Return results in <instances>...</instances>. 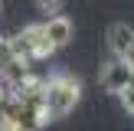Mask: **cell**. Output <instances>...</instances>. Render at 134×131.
Segmentation results:
<instances>
[{"instance_id":"obj_2","label":"cell","mask_w":134,"mask_h":131,"mask_svg":"<svg viewBox=\"0 0 134 131\" xmlns=\"http://www.w3.org/2000/svg\"><path fill=\"white\" fill-rule=\"evenodd\" d=\"M7 43H10V56L23 59V62H36V59H46V56L56 52L49 46V39H46V33H43V23L23 26V30H20L13 39H7Z\"/></svg>"},{"instance_id":"obj_1","label":"cell","mask_w":134,"mask_h":131,"mask_svg":"<svg viewBox=\"0 0 134 131\" xmlns=\"http://www.w3.org/2000/svg\"><path fill=\"white\" fill-rule=\"evenodd\" d=\"M79 98H82V82L69 72H59V75L46 79V111L49 118H65L69 111H75Z\"/></svg>"},{"instance_id":"obj_8","label":"cell","mask_w":134,"mask_h":131,"mask_svg":"<svg viewBox=\"0 0 134 131\" xmlns=\"http://www.w3.org/2000/svg\"><path fill=\"white\" fill-rule=\"evenodd\" d=\"M36 3L43 7V10H49V13H52V10H59V3H62V0H36Z\"/></svg>"},{"instance_id":"obj_4","label":"cell","mask_w":134,"mask_h":131,"mask_svg":"<svg viewBox=\"0 0 134 131\" xmlns=\"http://www.w3.org/2000/svg\"><path fill=\"white\" fill-rule=\"evenodd\" d=\"M43 33H46L52 49H62V46L72 43V20L69 17H49L43 23Z\"/></svg>"},{"instance_id":"obj_7","label":"cell","mask_w":134,"mask_h":131,"mask_svg":"<svg viewBox=\"0 0 134 131\" xmlns=\"http://www.w3.org/2000/svg\"><path fill=\"white\" fill-rule=\"evenodd\" d=\"M7 59H10V43H7V39L0 36V66H3Z\"/></svg>"},{"instance_id":"obj_5","label":"cell","mask_w":134,"mask_h":131,"mask_svg":"<svg viewBox=\"0 0 134 131\" xmlns=\"http://www.w3.org/2000/svg\"><path fill=\"white\" fill-rule=\"evenodd\" d=\"M131 46H134V30L128 23H111L108 26V49H111V56L121 59Z\"/></svg>"},{"instance_id":"obj_6","label":"cell","mask_w":134,"mask_h":131,"mask_svg":"<svg viewBox=\"0 0 134 131\" xmlns=\"http://www.w3.org/2000/svg\"><path fill=\"white\" fill-rule=\"evenodd\" d=\"M118 98H121L124 111H128V115H134V82H131V85H128V89H124V92H121Z\"/></svg>"},{"instance_id":"obj_3","label":"cell","mask_w":134,"mask_h":131,"mask_svg":"<svg viewBox=\"0 0 134 131\" xmlns=\"http://www.w3.org/2000/svg\"><path fill=\"white\" fill-rule=\"evenodd\" d=\"M134 82V69L128 62H121V59H115L111 56L108 62L102 66V89L105 92H111V95H121L124 89Z\"/></svg>"},{"instance_id":"obj_9","label":"cell","mask_w":134,"mask_h":131,"mask_svg":"<svg viewBox=\"0 0 134 131\" xmlns=\"http://www.w3.org/2000/svg\"><path fill=\"white\" fill-rule=\"evenodd\" d=\"M121 62H128L131 69H134V46H131V49H128V52H124V56H121Z\"/></svg>"}]
</instances>
